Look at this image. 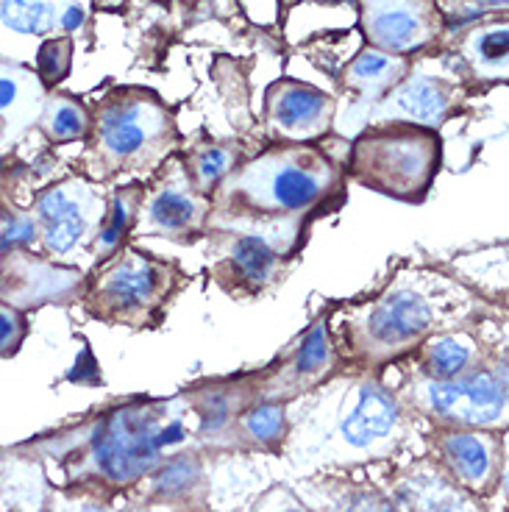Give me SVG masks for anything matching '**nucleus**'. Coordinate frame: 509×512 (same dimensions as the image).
<instances>
[{
  "label": "nucleus",
  "instance_id": "6e6552de",
  "mask_svg": "<svg viewBox=\"0 0 509 512\" xmlns=\"http://www.w3.org/2000/svg\"><path fill=\"white\" fill-rule=\"evenodd\" d=\"M0 20L12 28L14 34H48L53 28V9L45 0H3L0 3Z\"/></svg>",
  "mask_w": 509,
  "mask_h": 512
},
{
  "label": "nucleus",
  "instance_id": "4be33fe9",
  "mask_svg": "<svg viewBox=\"0 0 509 512\" xmlns=\"http://www.w3.org/2000/svg\"><path fill=\"white\" fill-rule=\"evenodd\" d=\"M390 70V59L382 56V53H362L354 67H351V73L359 81H376V78H382L384 73Z\"/></svg>",
  "mask_w": 509,
  "mask_h": 512
},
{
  "label": "nucleus",
  "instance_id": "0eeeda50",
  "mask_svg": "<svg viewBox=\"0 0 509 512\" xmlns=\"http://www.w3.org/2000/svg\"><path fill=\"white\" fill-rule=\"evenodd\" d=\"M398 106L420 123H437L446 112L448 101L440 84H434L429 78H418V81H409L401 87Z\"/></svg>",
  "mask_w": 509,
  "mask_h": 512
},
{
  "label": "nucleus",
  "instance_id": "5701e85b",
  "mask_svg": "<svg viewBox=\"0 0 509 512\" xmlns=\"http://www.w3.org/2000/svg\"><path fill=\"white\" fill-rule=\"evenodd\" d=\"M507 45V28H496V31H487V34L479 39V53H482L484 62H504V59H507Z\"/></svg>",
  "mask_w": 509,
  "mask_h": 512
},
{
  "label": "nucleus",
  "instance_id": "2eb2a0df",
  "mask_svg": "<svg viewBox=\"0 0 509 512\" xmlns=\"http://www.w3.org/2000/svg\"><path fill=\"white\" fill-rule=\"evenodd\" d=\"M192 204L190 198H184L179 192H162L151 206V218L162 226V229H181L192 220Z\"/></svg>",
  "mask_w": 509,
  "mask_h": 512
},
{
  "label": "nucleus",
  "instance_id": "6ab92c4d",
  "mask_svg": "<svg viewBox=\"0 0 509 512\" xmlns=\"http://www.w3.org/2000/svg\"><path fill=\"white\" fill-rule=\"evenodd\" d=\"M329 357V340H326V329L323 326H315L309 337L301 346V354H298V371H318L320 365Z\"/></svg>",
  "mask_w": 509,
  "mask_h": 512
},
{
  "label": "nucleus",
  "instance_id": "423d86ee",
  "mask_svg": "<svg viewBox=\"0 0 509 512\" xmlns=\"http://www.w3.org/2000/svg\"><path fill=\"white\" fill-rule=\"evenodd\" d=\"M395 418H398V412H395L393 398L384 396L382 390L365 387L359 396L357 410L343 423V435L354 446H368L370 440L387 435L393 429Z\"/></svg>",
  "mask_w": 509,
  "mask_h": 512
},
{
  "label": "nucleus",
  "instance_id": "dca6fc26",
  "mask_svg": "<svg viewBox=\"0 0 509 512\" xmlns=\"http://www.w3.org/2000/svg\"><path fill=\"white\" fill-rule=\"evenodd\" d=\"M81 231H84V220L78 215V209L73 206L70 212H64L62 218L48 220V229H45V243L51 251L56 254H67L73 245L78 243V237H81Z\"/></svg>",
  "mask_w": 509,
  "mask_h": 512
},
{
  "label": "nucleus",
  "instance_id": "1a4fd4ad",
  "mask_svg": "<svg viewBox=\"0 0 509 512\" xmlns=\"http://www.w3.org/2000/svg\"><path fill=\"white\" fill-rule=\"evenodd\" d=\"M320 195V184L312 173L301 167H284L273 176L270 184V198L284 209H304Z\"/></svg>",
  "mask_w": 509,
  "mask_h": 512
},
{
  "label": "nucleus",
  "instance_id": "9b49d317",
  "mask_svg": "<svg viewBox=\"0 0 509 512\" xmlns=\"http://www.w3.org/2000/svg\"><path fill=\"white\" fill-rule=\"evenodd\" d=\"M159 273L151 265H123L106 284V293L120 304H140L156 290Z\"/></svg>",
  "mask_w": 509,
  "mask_h": 512
},
{
  "label": "nucleus",
  "instance_id": "ddd939ff",
  "mask_svg": "<svg viewBox=\"0 0 509 512\" xmlns=\"http://www.w3.org/2000/svg\"><path fill=\"white\" fill-rule=\"evenodd\" d=\"M103 137L117 156H131L142 148L145 131L131 115H109L103 120Z\"/></svg>",
  "mask_w": 509,
  "mask_h": 512
},
{
  "label": "nucleus",
  "instance_id": "a878e982",
  "mask_svg": "<svg viewBox=\"0 0 509 512\" xmlns=\"http://www.w3.org/2000/svg\"><path fill=\"white\" fill-rule=\"evenodd\" d=\"M192 479V468L187 462H179V465H173V468H167L162 479H159V490H167V493H173V490H181L184 485H190Z\"/></svg>",
  "mask_w": 509,
  "mask_h": 512
},
{
  "label": "nucleus",
  "instance_id": "39448f33",
  "mask_svg": "<svg viewBox=\"0 0 509 512\" xmlns=\"http://www.w3.org/2000/svg\"><path fill=\"white\" fill-rule=\"evenodd\" d=\"M370 37L376 39L382 48L390 51H404L418 45L426 37V28L420 14L404 3V0H379L370 12Z\"/></svg>",
  "mask_w": 509,
  "mask_h": 512
},
{
  "label": "nucleus",
  "instance_id": "393cba45",
  "mask_svg": "<svg viewBox=\"0 0 509 512\" xmlns=\"http://www.w3.org/2000/svg\"><path fill=\"white\" fill-rule=\"evenodd\" d=\"M34 240V223L31 220H14L9 229L0 234V248L9 251V248H17V245H26Z\"/></svg>",
  "mask_w": 509,
  "mask_h": 512
},
{
  "label": "nucleus",
  "instance_id": "c85d7f7f",
  "mask_svg": "<svg viewBox=\"0 0 509 512\" xmlns=\"http://www.w3.org/2000/svg\"><path fill=\"white\" fill-rule=\"evenodd\" d=\"M14 337H17V318L0 309V351L12 346Z\"/></svg>",
  "mask_w": 509,
  "mask_h": 512
},
{
  "label": "nucleus",
  "instance_id": "9d476101",
  "mask_svg": "<svg viewBox=\"0 0 509 512\" xmlns=\"http://www.w3.org/2000/svg\"><path fill=\"white\" fill-rule=\"evenodd\" d=\"M326 101H329V98L318 90H309V87H287V90L279 95L273 112H276V120H279L281 126L295 128L318 120Z\"/></svg>",
  "mask_w": 509,
  "mask_h": 512
},
{
  "label": "nucleus",
  "instance_id": "f8f14e48",
  "mask_svg": "<svg viewBox=\"0 0 509 512\" xmlns=\"http://www.w3.org/2000/svg\"><path fill=\"white\" fill-rule=\"evenodd\" d=\"M448 457L454 460V465L459 468V474L471 482H479L487 476V468H490V457H487V448L471 435H454L446 440Z\"/></svg>",
  "mask_w": 509,
  "mask_h": 512
},
{
  "label": "nucleus",
  "instance_id": "20e7f679",
  "mask_svg": "<svg viewBox=\"0 0 509 512\" xmlns=\"http://www.w3.org/2000/svg\"><path fill=\"white\" fill-rule=\"evenodd\" d=\"M432 323V309L418 295L398 293L387 298L370 318V334L382 343H401L409 337H418Z\"/></svg>",
  "mask_w": 509,
  "mask_h": 512
},
{
  "label": "nucleus",
  "instance_id": "473e14b6",
  "mask_svg": "<svg viewBox=\"0 0 509 512\" xmlns=\"http://www.w3.org/2000/svg\"><path fill=\"white\" fill-rule=\"evenodd\" d=\"M0 167H3V162H0Z\"/></svg>",
  "mask_w": 509,
  "mask_h": 512
},
{
  "label": "nucleus",
  "instance_id": "cd10ccee",
  "mask_svg": "<svg viewBox=\"0 0 509 512\" xmlns=\"http://www.w3.org/2000/svg\"><path fill=\"white\" fill-rule=\"evenodd\" d=\"M123 226H126V206H123V201H117L115 206V220H112V226L103 231V245L106 248H112V245L120 240V231H123Z\"/></svg>",
  "mask_w": 509,
  "mask_h": 512
},
{
  "label": "nucleus",
  "instance_id": "4468645a",
  "mask_svg": "<svg viewBox=\"0 0 509 512\" xmlns=\"http://www.w3.org/2000/svg\"><path fill=\"white\" fill-rule=\"evenodd\" d=\"M234 262L240 265L242 273L254 282H265L273 270V251L262 237H242L234 245Z\"/></svg>",
  "mask_w": 509,
  "mask_h": 512
},
{
  "label": "nucleus",
  "instance_id": "2f4dec72",
  "mask_svg": "<svg viewBox=\"0 0 509 512\" xmlns=\"http://www.w3.org/2000/svg\"><path fill=\"white\" fill-rule=\"evenodd\" d=\"M479 3H487V6H504L507 0H479Z\"/></svg>",
  "mask_w": 509,
  "mask_h": 512
},
{
  "label": "nucleus",
  "instance_id": "a211bd4d",
  "mask_svg": "<svg viewBox=\"0 0 509 512\" xmlns=\"http://www.w3.org/2000/svg\"><path fill=\"white\" fill-rule=\"evenodd\" d=\"M39 76L45 81H64L67 70H70V42L67 39H48L42 48H39Z\"/></svg>",
  "mask_w": 509,
  "mask_h": 512
},
{
  "label": "nucleus",
  "instance_id": "7c9ffc66",
  "mask_svg": "<svg viewBox=\"0 0 509 512\" xmlns=\"http://www.w3.org/2000/svg\"><path fill=\"white\" fill-rule=\"evenodd\" d=\"M81 23H84V9L81 6H70L62 17V28L64 31H76V28H81Z\"/></svg>",
  "mask_w": 509,
  "mask_h": 512
},
{
  "label": "nucleus",
  "instance_id": "bb28decb",
  "mask_svg": "<svg viewBox=\"0 0 509 512\" xmlns=\"http://www.w3.org/2000/svg\"><path fill=\"white\" fill-rule=\"evenodd\" d=\"M223 170H226V154H223L220 148L206 151L204 159H201V179L215 181Z\"/></svg>",
  "mask_w": 509,
  "mask_h": 512
},
{
  "label": "nucleus",
  "instance_id": "f3484780",
  "mask_svg": "<svg viewBox=\"0 0 509 512\" xmlns=\"http://www.w3.org/2000/svg\"><path fill=\"white\" fill-rule=\"evenodd\" d=\"M471 359V348L462 346L459 340L454 337H446V340H440V343H434L432 348V359H429V365H432L434 376H457L462 368H465V362Z\"/></svg>",
  "mask_w": 509,
  "mask_h": 512
},
{
  "label": "nucleus",
  "instance_id": "c756f323",
  "mask_svg": "<svg viewBox=\"0 0 509 512\" xmlns=\"http://www.w3.org/2000/svg\"><path fill=\"white\" fill-rule=\"evenodd\" d=\"M14 101H17V84H14V78H0V112L9 109Z\"/></svg>",
  "mask_w": 509,
  "mask_h": 512
},
{
  "label": "nucleus",
  "instance_id": "7ed1b4c3",
  "mask_svg": "<svg viewBox=\"0 0 509 512\" xmlns=\"http://www.w3.org/2000/svg\"><path fill=\"white\" fill-rule=\"evenodd\" d=\"M432 407L446 418H457L465 423H490L496 421L504 410V382H498L490 373H479L459 382L432 384L429 390Z\"/></svg>",
  "mask_w": 509,
  "mask_h": 512
},
{
  "label": "nucleus",
  "instance_id": "412c9836",
  "mask_svg": "<svg viewBox=\"0 0 509 512\" xmlns=\"http://www.w3.org/2000/svg\"><path fill=\"white\" fill-rule=\"evenodd\" d=\"M51 131L59 137V140H70L84 131V115L78 112L76 106H62L56 115H53Z\"/></svg>",
  "mask_w": 509,
  "mask_h": 512
},
{
  "label": "nucleus",
  "instance_id": "aec40b11",
  "mask_svg": "<svg viewBox=\"0 0 509 512\" xmlns=\"http://www.w3.org/2000/svg\"><path fill=\"white\" fill-rule=\"evenodd\" d=\"M281 423H284V415H281L279 407H259L248 415V432L256 435L259 440H270L281 432Z\"/></svg>",
  "mask_w": 509,
  "mask_h": 512
},
{
  "label": "nucleus",
  "instance_id": "f03ea898",
  "mask_svg": "<svg viewBox=\"0 0 509 512\" xmlns=\"http://www.w3.org/2000/svg\"><path fill=\"white\" fill-rule=\"evenodd\" d=\"M357 162L370 181L387 190H409L429 167V142L423 140H365Z\"/></svg>",
  "mask_w": 509,
  "mask_h": 512
},
{
  "label": "nucleus",
  "instance_id": "b1692460",
  "mask_svg": "<svg viewBox=\"0 0 509 512\" xmlns=\"http://www.w3.org/2000/svg\"><path fill=\"white\" fill-rule=\"evenodd\" d=\"M73 206L76 204H73V201H70V198H67L62 190H53V192H48V195H42V198H39L37 212H39V218L48 223V220L62 218L64 212H70Z\"/></svg>",
  "mask_w": 509,
  "mask_h": 512
},
{
  "label": "nucleus",
  "instance_id": "f257e3e1",
  "mask_svg": "<svg viewBox=\"0 0 509 512\" xmlns=\"http://www.w3.org/2000/svg\"><path fill=\"white\" fill-rule=\"evenodd\" d=\"M159 440L151 415L120 410L95 440V460L106 476L126 482L156 465Z\"/></svg>",
  "mask_w": 509,
  "mask_h": 512
}]
</instances>
